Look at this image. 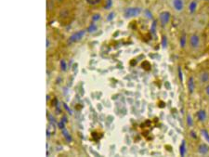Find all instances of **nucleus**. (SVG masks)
Segmentation results:
<instances>
[{"mask_svg":"<svg viewBox=\"0 0 209 157\" xmlns=\"http://www.w3.org/2000/svg\"><path fill=\"white\" fill-rule=\"evenodd\" d=\"M140 12H141V9L139 7H128L125 9L124 15L125 18H132V17H136L139 15Z\"/></svg>","mask_w":209,"mask_h":157,"instance_id":"1","label":"nucleus"},{"mask_svg":"<svg viewBox=\"0 0 209 157\" xmlns=\"http://www.w3.org/2000/svg\"><path fill=\"white\" fill-rule=\"evenodd\" d=\"M85 35V31L84 30H81V31H78L76 33H75L74 35H72L69 38V43H75V42H78L80 41L83 36Z\"/></svg>","mask_w":209,"mask_h":157,"instance_id":"2","label":"nucleus"},{"mask_svg":"<svg viewBox=\"0 0 209 157\" xmlns=\"http://www.w3.org/2000/svg\"><path fill=\"white\" fill-rule=\"evenodd\" d=\"M190 46L192 48H198L200 47V37L198 35L194 34V35H192L191 37H190Z\"/></svg>","mask_w":209,"mask_h":157,"instance_id":"3","label":"nucleus"},{"mask_svg":"<svg viewBox=\"0 0 209 157\" xmlns=\"http://www.w3.org/2000/svg\"><path fill=\"white\" fill-rule=\"evenodd\" d=\"M170 18H171V15H170V12L168 11H164L160 14V21H161V24L163 26H166L169 21H170Z\"/></svg>","mask_w":209,"mask_h":157,"instance_id":"4","label":"nucleus"},{"mask_svg":"<svg viewBox=\"0 0 209 157\" xmlns=\"http://www.w3.org/2000/svg\"><path fill=\"white\" fill-rule=\"evenodd\" d=\"M173 7L177 11H182L184 8V2L183 0H173Z\"/></svg>","mask_w":209,"mask_h":157,"instance_id":"5","label":"nucleus"},{"mask_svg":"<svg viewBox=\"0 0 209 157\" xmlns=\"http://www.w3.org/2000/svg\"><path fill=\"white\" fill-rule=\"evenodd\" d=\"M199 81L202 84H207L209 82V73L208 72H202L199 75Z\"/></svg>","mask_w":209,"mask_h":157,"instance_id":"6","label":"nucleus"},{"mask_svg":"<svg viewBox=\"0 0 209 157\" xmlns=\"http://www.w3.org/2000/svg\"><path fill=\"white\" fill-rule=\"evenodd\" d=\"M187 86H188V89H189V92L191 94L193 93L194 91V88H195V83H194V78L193 76H191L190 78L188 79V82H187Z\"/></svg>","mask_w":209,"mask_h":157,"instance_id":"7","label":"nucleus"},{"mask_svg":"<svg viewBox=\"0 0 209 157\" xmlns=\"http://www.w3.org/2000/svg\"><path fill=\"white\" fill-rule=\"evenodd\" d=\"M55 133V126L52 122L48 123V127H47V134H48V137H49L50 135L54 134Z\"/></svg>","mask_w":209,"mask_h":157,"instance_id":"8","label":"nucleus"},{"mask_svg":"<svg viewBox=\"0 0 209 157\" xmlns=\"http://www.w3.org/2000/svg\"><path fill=\"white\" fill-rule=\"evenodd\" d=\"M209 151V147L207 145V144H201L199 145L198 147V152L201 154V155H207Z\"/></svg>","mask_w":209,"mask_h":157,"instance_id":"9","label":"nucleus"},{"mask_svg":"<svg viewBox=\"0 0 209 157\" xmlns=\"http://www.w3.org/2000/svg\"><path fill=\"white\" fill-rule=\"evenodd\" d=\"M197 117L199 119V121L201 122H204L206 119H207V113L205 110H200L198 113H197Z\"/></svg>","mask_w":209,"mask_h":157,"instance_id":"10","label":"nucleus"},{"mask_svg":"<svg viewBox=\"0 0 209 157\" xmlns=\"http://www.w3.org/2000/svg\"><path fill=\"white\" fill-rule=\"evenodd\" d=\"M186 151H187V149H186V144H185V141H183L182 143H181V145L179 146V153H180V155H181V156H184L185 154H186Z\"/></svg>","mask_w":209,"mask_h":157,"instance_id":"11","label":"nucleus"},{"mask_svg":"<svg viewBox=\"0 0 209 157\" xmlns=\"http://www.w3.org/2000/svg\"><path fill=\"white\" fill-rule=\"evenodd\" d=\"M62 135H63V137L65 138V140L67 141H72V137H71V135L69 134V132L65 128L62 129Z\"/></svg>","mask_w":209,"mask_h":157,"instance_id":"12","label":"nucleus"},{"mask_svg":"<svg viewBox=\"0 0 209 157\" xmlns=\"http://www.w3.org/2000/svg\"><path fill=\"white\" fill-rule=\"evenodd\" d=\"M98 29V26H97V24L94 22V21H92L91 23H90V25H89V29H88V31L89 32V33H94L96 30Z\"/></svg>","mask_w":209,"mask_h":157,"instance_id":"13","label":"nucleus"},{"mask_svg":"<svg viewBox=\"0 0 209 157\" xmlns=\"http://www.w3.org/2000/svg\"><path fill=\"white\" fill-rule=\"evenodd\" d=\"M86 1L90 6H96V5H98L102 2V0H86Z\"/></svg>","mask_w":209,"mask_h":157,"instance_id":"14","label":"nucleus"},{"mask_svg":"<svg viewBox=\"0 0 209 157\" xmlns=\"http://www.w3.org/2000/svg\"><path fill=\"white\" fill-rule=\"evenodd\" d=\"M196 2L195 1H193L191 4H190V11H191V13H193L194 11H195V9H196Z\"/></svg>","mask_w":209,"mask_h":157,"instance_id":"15","label":"nucleus"},{"mask_svg":"<svg viewBox=\"0 0 209 157\" xmlns=\"http://www.w3.org/2000/svg\"><path fill=\"white\" fill-rule=\"evenodd\" d=\"M179 43H180V47L181 48H184L186 43H187V40H186V36L183 35L181 37H180V40H179Z\"/></svg>","mask_w":209,"mask_h":157,"instance_id":"16","label":"nucleus"},{"mask_svg":"<svg viewBox=\"0 0 209 157\" xmlns=\"http://www.w3.org/2000/svg\"><path fill=\"white\" fill-rule=\"evenodd\" d=\"M60 64H61V70H62V71H66V69H67V64H66V62H65L64 60H61Z\"/></svg>","mask_w":209,"mask_h":157,"instance_id":"17","label":"nucleus"},{"mask_svg":"<svg viewBox=\"0 0 209 157\" xmlns=\"http://www.w3.org/2000/svg\"><path fill=\"white\" fill-rule=\"evenodd\" d=\"M187 124H188V126H189V127H193V118H192V116H191L190 114L187 116Z\"/></svg>","mask_w":209,"mask_h":157,"instance_id":"18","label":"nucleus"},{"mask_svg":"<svg viewBox=\"0 0 209 157\" xmlns=\"http://www.w3.org/2000/svg\"><path fill=\"white\" fill-rule=\"evenodd\" d=\"M202 134H203V136H204V137L206 138V140H207V141H209V134H208V132H207V131L206 129H203V130H202Z\"/></svg>","mask_w":209,"mask_h":157,"instance_id":"19","label":"nucleus"},{"mask_svg":"<svg viewBox=\"0 0 209 157\" xmlns=\"http://www.w3.org/2000/svg\"><path fill=\"white\" fill-rule=\"evenodd\" d=\"M101 19V16H100V14H95L93 17H92V21H99Z\"/></svg>","mask_w":209,"mask_h":157,"instance_id":"20","label":"nucleus"},{"mask_svg":"<svg viewBox=\"0 0 209 157\" xmlns=\"http://www.w3.org/2000/svg\"><path fill=\"white\" fill-rule=\"evenodd\" d=\"M112 5V2L111 0H107V3H106V6H105V8H110Z\"/></svg>","mask_w":209,"mask_h":157,"instance_id":"21","label":"nucleus"},{"mask_svg":"<svg viewBox=\"0 0 209 157\" xmlns=\"http://www.w3.org/2000/svg\"><path fill=\"white\" fill-rule=\"evenodd\" d=\"M178 71H179V79H180V81L182 82V81H183V76H182V73H181V68H180V67H179Z\"/></svg>","mask_w":209,"mask_h":157,"instance_id":"22","label":"nucleus"},{"mask_svg":"<svg viewBox=\"0 0 209 157\" xmlns=\"http://www.w3.org/2000/svg\"><path fill=\"white\" fill-rule=\"evenodd\" d=\"M64 124H65V123H64L63 121H61V122L59 123V127H60V128H61V130H62L63 128H65V127H64Z\"/></svg>","mask_w":209,"mask_h":157,"instance_id":"23","label":"nucleus"},{"mask_svg":"<svg viewBox=\"0 0 209 157\" xmlns=\"http://www.w3.org/2000/svg\"><path fill=\"white\" fill-rule=\"evenodd\" d=\"M205 91H206V94H207V96H208V97H209V85H207L206 86V89H205Z\"/></svg>","mask_w":209,"mask_h":157,"instance_id":"24","label":"nucleus"},{"mask_svg":"<svg viewBox=\"0 0 209 157\" xmlns=\"http://www.w3.org/2000/svg\"><path fill=\"white\" fill-rule=\"evenodd\" d=\"M163 46L164 47L166 46V36H163Z\"/></svg>","mask_w":209,"mask_h":157,"instance_id":"25","label":"nucleus"},{"mask_svg":"<svg viewBox=\"0 0 209 157\" xmlns=\"http://www.w3.org/2000/svg\"><path fill=\"white\" fill-rule=\"evenodd\" d=\"M191 135H192V137H193V139H197V135H196V133H195L194 131H192V132H191Z\"/></svg>","mask_w":209,"mask_h":157,"instance_id":"26","label":"nucleus"},{"mask_svg":"<svg viewBox=\"0 0 209 157\" xmlns=\"http://www.w3.org/2000/svg\"><path fill=\"white\" fill-rule=\"evenodd\" d=\"M47 48H49V39L48 38H47Z\"/></svg>","mask_w":209,"mask_h":157,"instance_id":"27","label":"nucleus"},{"mask_svg":"<svg viewBox=\"0 0 209 157\" xmlns=\"http://www.w3.org/2000/svg\"><path fill=\"white\" fill-rule=\"evenodd\" d=\"M63 105H64V107H65V109H66V110H67V111H68V112H69V113H71V111H70V109H69V108H68V107H67V105H66V104H63Z\"/></svg>","mask_w":209,"mask_h":157,"instance_id":"28","label":"nucleus"},{"mask_svg":"<svg viewBox=\"0 0 209 157\" xmlns=\"http://www.w3.org/2000/svg\"><path fill=\"white\" fill-rule=\"evenodd\" d=\"M111 18H113V13H111V14H110V16H109L108 20H111Z\"/></svg>","mask_w":209,"mask_h":157,"instance_id":"29","label":"nucleus"},{"mask_svg":"<svg viewBox=\"0 0 209 157\" xmlns=\"http://www.w3.org/2000/svg\"><path fill=\"white\" fill-rule=\"evenodd\" d=\"M61 121H63V122H64V123H66V122H67V120H66V117H63V118H62V120H61Z\"/></svg>","mask_w":209,"mask_h":157,"instance_id":"30","label":"nucleus"},{"mask_svg":"<svg viewBox=\"0 0 209 157\" xmlns=\"http://www.w3.org/2000/svg\"><path fill=\"white\" fill-rule=\"evenodd\" d=\"M58 1H59V2H62L63 0H58Z\"/></svg>","mask_w":209,"mask_h":157,"instance_id":"31","label":"nucleus"}]
</instances>
